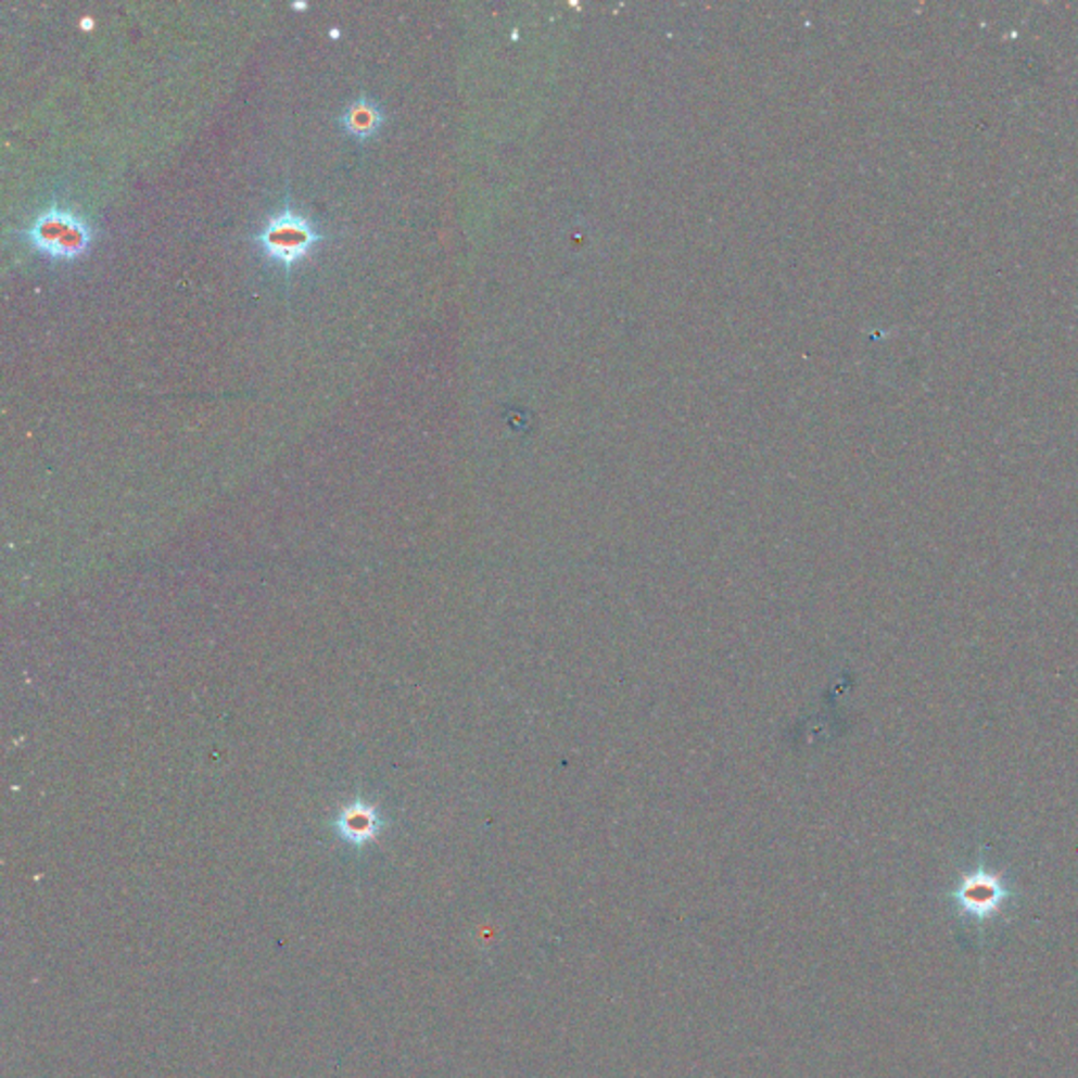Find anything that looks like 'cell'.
Returning a JSON list of instances; mask_svg holds the SVG:
<instances>
[{"instance_id": "7a4b0ae2", "label": "cell", "mask_w": 1078, "mask_h": 1078, "mask_svg": "<svg viewBox=\"0 0 1078 1078\" xmlns=\"http://www.w3.org/2000/svg\"><path fill=\"white\" fill-rule=\"evenodd\" d=\"M322 241L325 234L316 221L300 213L291 203H284L277 213H272L253 237L262 257L287 275Z\"/></svg>"}, {"instance_id": "52a82bcc", "label": "cell", "mask_w": 1078, "mask_h": 1078, "mask_svg": "<svg viewBox=\"0 0 1078 1078\" xmlns=\"http://www.w3.org/2000/svg\"><path fill=\"white\" fill-rule=\"evenodd\" d=\"M293 7H295V9H306L308 4H306V2H293Z\"/></svg>"}, {"instance_id": "277c9868", "label": "cell", "mask_w": 1078, "mask_h": 1078, "mask_svg": "<svg viewBox=\"0 0 1078 1078\" xmlns=\"http://www.w3.org/2000/svg\"><path fill=\"white\" fill-rule=\"evenodd\" d=\"M383 828L382 815L380 811L363 800H354L346 804L338 820H335V830L340 838H344L354 847H363L371 842L376 836L380 835Z\"/></svg>"}, {"instance_id": "6da1fadb", "label": "cell", "mask_w": 1078, "mask_h": 1078, "mask_svg": "<svg viewBox=\"0 0 1078 1078\" xmlns=\"http://www.w3.org/2000/svg\"><path fill=\"white\" fill-rule=\"evenodd\" d=\"M17 237L40 257L55 264H72L93 249L96 226L80 211L51 203L38 211L30 226L20 230Z\"/></svg>"}, {"instance_id": "3957f363", "label": "cell", "mask_w": 1078, "mask_h": 1078, "mask_svg": "<svg viewBox=\"0 0 1078 1078\" xmlns=\"http://www.w3.org/2000/svg\"><path fill=\"white\" fill-rule=\"evenodd\" d=\"M950 900L963 923L984 927L1005 912V908L1015 900V891L1003 874L975 868L961 876L956 887L950 891Z\"/></svg>"}, {"instance_id": "8992f818", "label": "cell", "mask_w": 1078, "mask_h": 1078, "mask_svg": "<svg viewBox=\"0 0 1078 1078\" xmlns=\"http://www.w3.org/2000/svg\"><path fill=\"white\" fill-rule=\"evenodd\" d=\"M83 28H87V30H91V28H93V20H91V17H87V20H83Z\"/></svg>"}, {"instance_id": "5b68a950", "label": "cell", "mask_w": 1078, "mask_h": 1078, "mask_svg": "<svg viewBox=\"0 0 1078 1078\" xmlns=\"http://www.w3.org/2000/svg\"><path fill=\"white\" fill-rule=\"evenodd\" d=\"M385 112L382 105L369 96H358L340 114V125L350 138L358 141L371 140L382 131Z\"/></svg>"}]
</instances>
